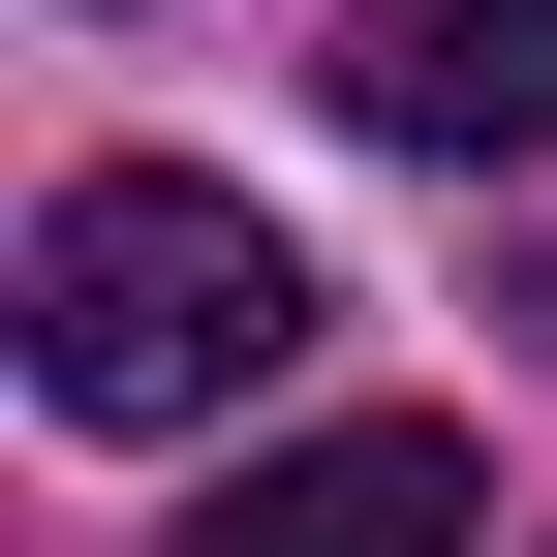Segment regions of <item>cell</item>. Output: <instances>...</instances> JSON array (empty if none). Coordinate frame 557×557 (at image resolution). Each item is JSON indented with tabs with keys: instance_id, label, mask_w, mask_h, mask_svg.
Masks as SVG:
<instances>
[{
	"instance_id": "1",
	"label": "cell",
	"mask_w": 557,
	"mask_h": 557,
	"mask_svg": "<svg viewBox=\"0 0 557 557\" xmlns=\"http://www.w3.org/2000/svg\"><path fill=\"white\" fill-rule=\"evenodd\" d=\"M278 341H310V248H278L248 186L94 156V186L32 218V403H62V434H218Z\"/></svg>"
},
{
	"instance_id": "2",
	"label": "cell",
	"mask_w": 557,
	"mask_h": 557,
	"mask_svg": "<svg viewBox=\"0 0 557 557\" xmlns=\"http://www.w3.org/2000/svg\"><path fill=\"white\" fill-rule=\"evenodd\" d=\"M341 124L372 156H557V0H372L341 32Z\"/></svg>"
},
{
	"instance_id": "3",
	"label": "cell",
	"mask_w": 557,
	"mask_h": 557,
	"mask_svg": "<svg viewBox=\"0 0 557 557\" xmlns=\"http://www.w3.org/2000/svg\"><path fill=\"white\" fill-rule=\"evenodd\" d=\"M186 557H496V496H465V434H403V403H372V434H278Z\"/></svg>"
}]
</instances>
